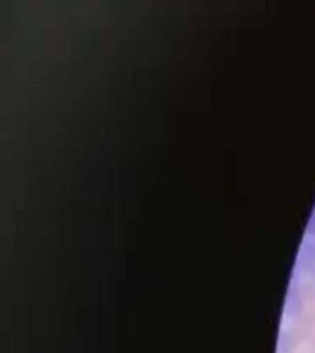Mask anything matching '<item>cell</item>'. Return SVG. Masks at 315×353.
I'll list each match as a JSON object with an SVG mask.
<instances>
[{"instance_id":"cell-1","label":"cell","mask_w":315,"mask_h":353,"mask_svg":"<svg viewBox=\"0 0 315 353\" xmlns=\"http://www.w3.org/2000/svg\"><path fill=\"white\" fill-rule=\"evenodd\" d=\"M289 314L297 320V325L315 330V281L298 283L289 296Z\"/></svg>"},{"instance_id":"cell-2","label":"cell","mask_w":315,"mask_h":353,"mask_svg":"<svg viewBox=\"0 0 315 353\" xmlns=\"http://www.w3.org/2000/svg\"><path fill=\"white\" fill-rule=\"evenodd\" d=\"M278 353H315V330L292 325L284 330L278 342Z\"/></svg>"},{"instance_id":"cell-3","label":"cell","mask_w":315,"mask_h":353,"mask_svg":"<svg viewBox=\"0 0 315 353\" xmlns=\"http://www.w3.org/2000/svg\"><path fill=\"white\" fill-rule=\"evenodd\" d=\"M303 265H304V270H306V274L312 278V281H315V241L306 248Z\"/></svg>"},{"instance_id":"cell-4","label":"cell","mask_w":315,"mask_h":353,"mask_svg":"<svg viewBox=\"0 0 315 353\" xmlns=\"http://www.w3.org/2000/svg\"><path fill=\"white\" fill-rule=\"evenodd\" d=\"M312 230L315 232V215H314V221H312Z\"/></svg>"}]
</instances>
